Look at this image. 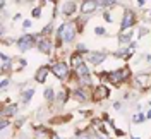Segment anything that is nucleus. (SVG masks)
Listing matches in <instances>:
<instances>
[{"mask_svg":"<svg viewBox=\"0 0 151 139\" xmlns=\"http://www.w3.org/2000/svg\"><path fill=\"white\" fill-rule=\"evenodd\" d=\"M76 33H77V24L76 22H67V24H62L58 28V33L57 35L62 38L65 43H70L76 38Z\"/></svg>","mask_w":151,"mask_h":139,"instance_id":"f257e3e1","label":"nucleus"},{"mask_svg":"<svg viewBox=\"0 0 151 139\" xmlns=\"http://www.w3.org/2000/svg\"><path fill=\"white\" fill-rule=\"evenodd\" d=\"M129 76H131L129 67H124V69H120V71H113V72H110V74H108V81H110L112 84H119V83H122V81H125Z\"/></svg>","mask_w":151,"mask_h":139,"instance_id":"f03ea898","label":"nucleus"},{"mask_svg":"<svg viewBox=\"0 0 151 139\" xmlns=\"http://www.w3.org/2000/svg\"><path fill=\"white\" fill-rule=\"evenodd\" d=\"M52 72L58 77V79H65L69 76V65L65 62H57V64L52 65Z\"/></svg>","mask_w":151,"mask_h":139,"instance_id":"7ed1b4c3","label":"nucleus"},{"mask_svg":"<svg viewBox=\"0 0 151 139\" xmlns=\"http://www.w3.org/2000/svg\"><path fill=\"white\" fill-rule=\"evenodd\" d=\"M136 24V16H134V12L132 10H125V14H124L122 17V22H120V29H127V28H132Z\"/></svg>","mask_w":151,"mask_h":139,"instance_id":"20e7f679","label":"nucleus"},{"mask_svg":"<svg viewBox=\"0 0 151 139\" xmlns=\"http://www.w3.org/2000/svg\"><path fill=\"white\" fill-rule=\"evenodd\" d=\"M76 74H77V77H79L81 84H89V83H91V79H89V71H88L86 64L79 65V67L76 69Z\"/></svg>","mask_w":151,"mask_h":139,"instance_id":"39448f33","label":"nucleus"},{"mask_svg":"<svg viewBox=\"0 0 151 139\" xmlns=\"http://www.w3.org/2000/svg\"><path fill=\"white\" fill-rule=\"evenodd\" d=\"M35 41H36V38H35V36L26 35V36L19 38L17 46H19V50H21V52H24V50H28V48H31V46L35 45Z\"/></svg>","mask_w":151,"mask_h":139,"instance_id":"423d86ee","label":"nucleus"},{"mask_svg":"<svg viewBox=\"0 0 151 139\" xmlns=\"http://www.w3.org/2000/svg\"><path fill=\"white\" fill-rule=\"evenodd\" d=\"M108 96V88H105V86H96L93 89V100L94 102H101Z\"/></svg>","mask_w":151,"mask_h":139,"instance_id":"0eeeda50","label":"nucleus"},{"mask_svg":"<svg viewBox=\"0 0 151 139\" xmlns=\"http://www.w3.org/2000/svg\"><path fill=\"white\" fill-rule=\"evenodd\" d=\"M96 7H98V2H94V0H84L81 4V12L83 14H89V12H94Z\"/></svg>","mask_w":151,"mask_h":139,"instance_id":"6e6552de","label":"nucleus"},{"mask_svg":"<svg viewBox=\"0 0 151 139\" xmlns=\"http://www.w3.org/2000/svg\"><path fill=\"white\" fill-rule=\"evenodd\" d=\"M38 48H40V52H43V53H50V52H52V41H50L48 38H40Z\"/></svg>","mask_w":151,"mask_h":139,"instance_id":"1a4fd4ad","label":"nucleus"},{"mask_svg":"<svg viewBox=\"0 0 151 139\" xmlns=\"http://www.w3.org/2000/svg\"><path fill=\"white\" fill-rule=\"evenodd\" d=\"M50 71H52V69H50V67H47V65L40 67V69L36 71V76H35V79H36L38 83H43V81L47 79V74L50 72Z\"/></svg>","mask_w":151,"mask_h":139,"instance_id":"9d476101","label":"nucleus"},{"mask_svg":"<svg viewBox=\"0 0 151 139\" xmlns=\"http://www.w3.org/2000/svg\"><path fill=\"white\" fill-rule=\"evenodd\" d=\"M105 58H106V55H105L103 52H94V53H89V62H91L93 65L101 64Z\"/></svg>","mask_w":151,"mask_h":139,"instance_id":"9b49d317","label":"nucleus"},{"mask_svg":"<svg viewBox=\"0 0 151 139\" xmlns=\"http://www.w3.org/2000/svg\"><path fill=\"white\" fill-rule=\"evenodd\" d=\"M76 9H77L76 2H64V5H62V14H64V16H70Z\"/></svg>","mask_w":151,"mask_h":139,"instance_id":"f8f14e48","label":"nucleus"},{"mask_svg":"<svg viewBox=\"0 0 151 139\" xmlns=\"http://www.w3.org/2000/svg\"><path fill=\"white\" fill-rule=\"evenodd\" d=\"M16 112H17V107H16V105H7V107L2 108V115H4V117H12Z\"/></svg>","mask_w":151,"mask_h":139,"instance_id":"ddd939ff","label":"nucleus"},{"mask_svg":"<svg viewBox=\"0 0 151 139\" xmlns=\"http://www.w3.org/2000/svg\"><path fill=\"white\" fill-rule=\"evenodd\" d=\"M146 83H151L150 76H137L136 77V84H139L141 88H146Z\"/></svg>","mask_w":151,"mask_h":139,"instance_id":"4468645a","label":"nucleus"},{"mask_svg":"<svg viewBox=\"0 0 151 139\" xmlns=\"http://www.w3.org/2000/svg\"><path fill=\"white\" fill-rule=\"evenodd\" d=\"M70 60H72V65H74L76 69H77L79 65H83V57H81V53H79V52H77V53H74Z\"/></svg>","mask_w":151,"mask_h":139,"instance_id":"2eb2a0df","label":"nucleus"},{"mask_svg":"<svg viewBox=\"0 0 151 139\" xmlns=\"http://www.w3.org/2000/svg\"><path fill=\"white\" fill-rule=\"evenodd\" d=\"M45 98H47L48 102H53L55 93H53V89H52V88H47V89H45Z\"/></svg>","mask_w":151,"mask_h":139,"instance_id":"dca6fc26","label":"nucleus"},{"mask_svg":"<svg viewBox=\"0 0 151 139\" xmlns=\"http://www.w3.org/2000/svg\"><path fill=\"white\" fill-rule=\"evenodd\" d=\"M74 96H76V100H79V102H86V94H84V91H81V89H76Z\"/></svg>","mask_w":151,"mask_h":139,"instance_id":"f3484780","label":"nucleus"},{"mask_svg":"<svg viewBox=\"0 0 151 139\" xmlns=\"http://www.w3.org/2000/svg\"><path fill=\"white\" fill-rule=\"evenodd\" d=\"M33 94H35V91H33V89H28V91H26L24 94H22V100H24V102H29Z\"/></svg>","mask_w":151,"mask_h":139,"instance_id":"a211bd4d","label":"nucleus"},{"mask_svg":"<svg viewBox=\"0 0 151 139\" xmlns=\"http://www.w3.org/2000/svg\"><path fill=\"white\" fill-rule=\"evenodd\" d=\"M131 38H132V33H131V31H129V33H125L124 36H122V35H120V41H122V43H125V41H129Z\"/></svg>","mask_w":151,"mask_h":139,"instance_id":"6ab92c4d","label":"nucleus"},{"mask_svg":"<svg viewBox=\"0 0 151 139\" xmlns=\"http://www.w3.org/2000/svg\"><path fill=\"white\" fill-rule=\"evenodd\" d=\"M144 119H146V117H144L142 113H139V115H134V119H132V120L136 122V124H139V122H142Z\"/></svg>","mask_w":151,"mask_h":139,"instance_id":"aec40b11","label":"nucleus"},{"mask_svg":"<svg viewBox=\"0 0 151 139\" xmlns=\"http://www.w3.org/2000/svg\"><path fill=\"white\" fill-rule=\"evenodd\" d=\"M41 16V9L36 7V9H33V17H40Z\"/></svg>","mask_w":151,"mask_h":139,"instance_id":"412c9836","label":"nucleus"},{"mask_svg":"<svg viewBox=\"0 0 151 139\" xmlns=\"http://www.w3.org/2000/svg\"><path fill=\"white\" fill-rule=\"evenodd\" d=\"M94 33H96L98 36H101V35H105V29H103V28H100V26H98V28H94Z\"/></svg>","mask_w":151,"mask_h":139,"instance_id":"4be33fe9","label":"nucleus"},{"mask_svg":"<svg viewBox=\"0 0 151 139\" xmlns=\"http://www.w3.org/2000/svg\"><path fill=\"white\" fill-rule=\"evenodd\" d=\"M77 52H79V53H84V52H86V45L79 43V45H77Z\"/></svg>","mask_w":151,"mask_h":139,"instance_id":"5701e85b","label":"nucleus"},{"mask_svg":"<svg viewBox=\"0 0 151 139\" xmlns=\"http://www.w3.org/2000/svg\"><path fill=\"white\" fill-rule=\"evenodd\" d=\"M7 125H9V120H7V119H2V122H0V127H2V129H5Z\"/></svg>","mask_w":151,"mask_h":139,"instance_id":"b1692460","label":"nucleus"},{"mask_svg":"<svg viewBox=\"0 0 151 139\" xmlns=\"http://www.w3.org/2000/svg\"><path fill=\"white\" fill-rule=\"evenodd\" d=\"M105 21H106V22H110V21H112V16H110V12H105Z\"/></svg>","mask_w":151,"mask_h":139,"instance_id":"393cba45","label":"nucleus"},{"mask_svg":"<svg viewBox=\"0 0 151 139\" xmlns=\"http://www.w3.org/2000/svg\"><path fill=\"white\" fill-rule=\"evenodd\" d=\"M22 26H24V29L29 28V26H31V21H24V24H22Z\"/></svg>","mask_w":151,"mask_h":139,"instance_id":"a878e982","label":"nucleus"},{"mask_svg":"<svg viewBox=\"0 0 151 139\" xmlns=\"http://www.w3.org/2000/svg\"><path fill=\"white\" fill-rule=\"evenodd\" d=\"M7 84H9V81H7V79H4V81H2V88H5Z\"/></svg>","mask_w":151,"mask_h":139,"instance_id":"bb28decb","label":"nucleus"},{"mask_svg":"<svg viewBox=\"0 0 151 139\" xmlns=\"http://www.w3.org/2000/svg\"><path fill=\"white\" fill-rule=\"evenodd\" d=\"M96 138L98 139H108V138H105V136H100V134H96Z\"/></svg>","mask_w":151,"mask_h":139,"instance_id":"cd10ccee","label":"nucleus"},{"mask_svg":"<svg viewBox=\"0 0 151 139\" xmlns=\"http://www.w3.org/2000/svg\"><path fill=\"white\" fill-rule=\"evenodd\" d=\"M52 139H60V138H58V136H57V134H53V136H52Z\"/></svg>","mask_w":151,"mask_h":139,"instance_id":"c85d7f7f","label":"nucleus"},{"mask_svg":"<svg viewBox=\"0 0 151 139\" xmlns=\"http://www.w3.org/2000/svg\"><path fill=\"white\" fill-rule=\"evenodd\" d=\"M146 119H151V112H148V115H146Z\"/></svg>","mask_w":151,"mask_h":139,"instance_id":"c756f323","label":"nucleus"},{"mask_svg":"<svg viewBox=\"0 0 151 139\" xmlns=\"http://www.w3.org/2000/svg\"><path fill=\"white\" fill-rule=\"evenodd\" d=\"M132 139H139V138H132Z\"/></svg>","mask_w":151,"mask_h":139,"instance_id":"7c9ffc66","label":"nucleus"}]
</instances>
